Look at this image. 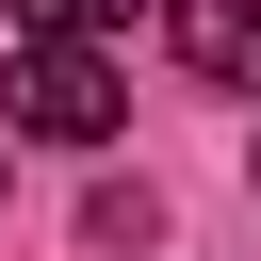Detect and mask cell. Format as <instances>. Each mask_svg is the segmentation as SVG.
<instances>
[{
	"label": "cell",
	"mask_w": 261,
	"mask_h": 261,
	"mask_svg": "<svg viewBox=\"0 0 261 261\" xmlns=\"http://www.w3.org/2000/svg\"><path fill=\"white\" fill-rule=\"evenodd\" d=\"M0 130H49V147H98V130H130V82H114V49H98V33H16V49H0Z\"/></svg>",
	"instance_id": "1"
},
{
	"label": "cell",
	"mask_w": 261,
	"mask_h": 261,
	"mask_svg": "<svg viewBox=\"0 0 261 261\" xmlns=\"http://www.w3.org/2000/svg\"><path fill=\"white\" fill-rule=\"evenodd\" d=\"M163 49L228 98H261V0H163Z\"/></svg>",
	"instance_id": "2"
},
{
	"label": "cell",
	"mask_w": 261,
	"mask_h": 261,
	"mask_svg": "<svg viewBox=\"0 0 261 261\" xmlns=\"http://www.w3.org/2000/svg\"><path fill=\"white\" fill-rule=\"evenodd\" d=\"M98 16H130V0H33V33H98Z\"/></svg>",
	"instance_id": "3"
}]
</instances>
